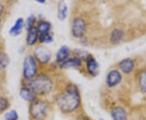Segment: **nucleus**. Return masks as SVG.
Returning a JSON list of instances; mask_svg holds the SVG:
<instances>
[{
	"instance_id": "obj_16",
	"label": "nucleus",
	"mask_w": 146,
	"mask_h": 120,
	"mask_svg": "<svg viewBox=\"0 0 146 120\" xmlns=\"http://www.w3.org/2000/svg\"><path fill=\"white\" fill-rule=\"evenodd\" d=\"M21 97L25 101H32L34 100V97H35V94L33 93L30 89H28V88H23V89H21Z\"/></svg>"
},
{
	"instance_id": "obj_8",
	"label": "nucleus",
	"mask_w": 146,
	"mask_h": 120,
	"mask_svg": "<svg viewBox=\"0 0 146 120\" xmlns=\"http://www.w3.org/2000/svg\"><path fill=\"white\" fill-rule=\"evenodd\" d=\"M38 31L36 27H33L30 29L28 30L26 42L29 46H33L38 39Z\"/></svg>"
},
{
	"instance_id": "obj_5",
	"label": "nucleus",
	"mask_w": 146,
	"mask_h": 120,
	"mask_svg": "<svg viewBox=\"0 0 146 120\" xmlns=\"http://www.w3.org/2000/svg\"><path fill=\"white\" fill-rule=\"evenodd\" d=\"M86 23L81 18H76L72 25V32L76 37H81L85 33Z\"/></svg>"
},
{
	"instance_id": "obj_1",
	"label": "nucleus",
	"mask_w": 146,
	"mask_h": 120,
	"mask_svg": "<svg viewBox=\"0 0 146 120\" xmlns=\"http://www.w3.org/2000/svg\"><path fill=\"white\" fill-rule=\"evenodd\" d=\"M58 105L64 113L72 112L80 105V96L75 89H68L63 93L58 100Z\"/></svg>"
},
{
	"instance_id": "obj_18",
	"label": "nucleus",
	"mask_w": 146,
	"mask_h": 120,
	"mask_svg": "<svg viewBox=\"0 0 146 120\" xmlns=\"http://www.w3.org/2000/svg\"><path fill=\"white\" fill-rule=\"evenodd\" d=\"M36 29L38 31V33H40V34L50 32V24L46 22V21H42L38 24V25L36 27Z\"/></svg>"
},
{
	"instance_id": "obj_24",
	"label": "nucleus",
	"mask_w": 146,
	"mask_h": 120,
	"mask_svg": "<svg viewBox=\"0 0 146 120\" xmlns=\"http://www.w3.org/2000/svg\"><path fill=\"white\" fill-rule=\"evenodd\" d=\"M35 21H36V19H35V17H34L33 16H29V17L27 19L25 26H26V29H28V30H29V29H30L31 28L33 27V24L35 23Z\"/></svg>"
},
{
	"instance_id": "obj_15",
	"label": "nucleus",
	"mask_w": 146,
	"mask_h": 120,
	"mask_svg": "<svg viewBox=\"0 0 146 120\" xmlns=\"http://www.w3.org/2000/svg\"><path fill=\"white\" fill-rule=\"evenodd\" d=\"M68 16V7L64 2H59L58 6V17L60 21H63Z\"/></svg>"
},
{
	"instance_id": "obj_25",
	"label": "nucleus",
	"mask_w": 146,
	"mask_h": 120,
	"mask_svg": "<svg viewBox=\"0 0 146 120\" xmlns=\"http://www.w3.org/2000/svg\"><path fill=\"white\" fill-rule=\"evenodd\" d=\"M3 9H4L3 6L2 5V4H0V16H1V15H2V13L3 12Z\"/></svg>"
},
{
	"instance_id": "obj_7",
	"label": "nucleus",
	"mask_w": 146,
	"mask_h": 120,
	"mask_svg": "<svg viewBox=\"0 0 146 120\" xmlns=\"http://www.w3.org/2000/svg\"><path fill=\"white\" fill-rule=\"evenodd\" d=\"M35 55L37 60H39L41 63H47L50 58V52L45 47H38L35 51Z\"/></svg>"
},
{
	"instance_id": "obj_9",
	"label": "nucleus",
	"mask_w": 146,
	"mask_h": 120,
	"mask_svg": "<svg viewBox=\"0 0 146 120\" xmlns=\"http://www.w3.org/2000/svg\"><path fill=\"white\" fill-rule=\"evenodd\" d=\"M70 53H71L70 49L68 46H62L57 52V54H56V61L58 62V63H63V62H64L65 60L68 59Z\"/></svg>"
},
{
	"instance_id": "obj_3",
	"label": "nucleus",
	"mask_w": 146,
	"mask_h": 120,
	"mask_svg": "<svg viewBox=\"0 0 146 120\" xmlns=\"http://www.w3.org/2000/svg\"><path fill=\"white\" fill-rule=\"evenodd\" d=\"M36 73V61L33 56L28 55L25 57L23 63V75L27 80H33Z\"/></svg>"
},
{
	"instance_id": "obj_26",
	"label": "nucleus",
	"mask_w": 146,
	"mask_h": 120,
	"mask_svg": "<svg viewBox=\"0 0 146 120\" xmlns=\"http://www.w3.org/2000/svg\"><path fill=\"white\" fill-rule=\"evenodd\" d=\"M0 22H1V21H0Z\"/></svg>"
},
{
	"instance_id": "obj_19",
	"label": "nucleus",
	"mask_w": 146,
	"mask_h": 120,
	"mask_svg": "<svg viewBox=\"0 0 146 120\" xmlns=\"http://www.w3.org/2000/svg\"><path fill=\"white\" fill-rule=\"evenodd\" d=\"M9 63V58L5 53L0 52V68H6Z\"/></svg>"
},
{
	"instance_id": "obj_22",
	"label": "nucleus",
	"mask_w": 146,
	"mask_h": 120,
	"mask_svg": "<svg viewBox=\"0 0 146 120\" xmlns=\"http://www.w3.org/2000/svg\"><path fill=\"white\" fill-rule=\"evenodd\" d=\"M6 120H17L18 119V114L16 110H11L7 112L5 115Z\"/></svg>"
},
{
	"instance_id": "obj_2",
	"label": "nucleus",
	"mask_w": 146,
	"mask_h": 120,
	"mask_svg": "<svg viewBox=\"0 0 146 120\" xmlns=\"http://www.w3.org/2000/svg\"><path fill=\"white\" fill-rule=\"evenodd\" d=\"M29 89L35 94L43 95L49 93L52 88L51 80L46 76H39L36 78L33 79L29 84Z\"/></svg>"
},
{
	"instance_id": "obj_4",
	"label": "nucleus",
	"mask_w": 146,
	"mask_h": 120,
	"mask_svg": "<svg viewBox=\"0 0 146 120\" xmlns=\"http://www.w3.org/2000/svg\"><path fill=\"white\" fill-rule=\"evenodd\" d=\"M30 113L33 119L36 120L43 119L47 113V105L42 101L33 102L30 107Z\"/></svg>"
},
{
	"instance_id": "obj_10",
	"label": "nucleus",
	"mask_w": 146,
	"mask_h": 120,
	"mask_svg": "<svg viewBox=\"0 0 146 120\" xmlns=\"http://www.w3.org/2000/svg\"><path fill=\"white\" fill-rule=\"evenodd\" d=\"M81 66V60L79 58H68L61 64L62 68H79Z\"/></svg>"
},
{
	"instance_id": "obj_23",
	"label": "nucleus",
	"mask_w": 146,
	"mask_h": 120,
	"mask_svg": "<svg viewBox=\"0 0 146 120\" xmlns=\"http://www.w3.org/2000/svg\"><path fill=\"white\" fill-rule=\"evenodd\" d=\"M8 101L3 97H0V112L7 109L8 107Z\"/></svg>"
},
{
	"instance_id": "obj_20",
	"label": "nucleus",
	"mask_w": 146,
	"mask_h": 120,
	"mask_svg": "<svg viewBox=\"0 0 146 120\" xmlns=\"http://www.w3.org/2000/svg\"><path fill=\"white\" fill-rule=\"evenodd\" d=\"M140 87L142 92L146 93V71L143 72L140 76Z\"/></svg>"
},
{
	"instance_id": "obj_21",
	"label": "nucleus",
	"mask_w": 146,
	"mask_h": 120,
	"mask_svg": "<svg viewBox=\"0 0 146 120\" xmlns=\"http://www.w3.org/2000/svg\"><path fill=\"white\" fill-rule=\"evenodd\" d=\"M39 40L40 42L42 43H50L53 41L52 36L50 34V32H47V33H42L39 35Z\"/></svg>"
},
{
	"instance_id": "obj_6",
	"label": "nucleus",
	"mask_w": 146,
	"mask_h": 120,
	"mask_svg": "<svg viewBox=\"0 0 146 120\" xmlns=\"http://www.w3.org/2000/svg\"><path fill=\"white\" fill-rule=\"evenodd\" d=\"M122 80V76L119 71L112 70L110 71L106 77V84L109 87H115L120 83Z\"/></svg>"
},
{
	"instance_id": "obj_11",
	"label": "nucleus",
	"mask_w": 146,
	"mask_h": 120,
	"mask_svg": "<svg viewBox=\"0 0 146 120\" xmlns=\"http://www.w3.org/2000/svg\"><path fill=\"white\" fill-rule=\"evenodd\" d=\"M87 69L92 76H97L99 71V65L94 58H88L87 61Z\"/></svg>"
},
{
	"instance_id": "obj_17",
	"label": "nucleus",
	"mask_w": 146,
	"mask_h": 120,
	"mask_svg": "<svg viewBox=\"0 0 146 120\" xmlns=\"http://www.w3.org/2000/svg\"><path fill=\"white\" fill-rule=\"evenodd\" d=\"M123 37V32L121 31L120 29H115L114 31L111 32L110 35V42L114 44H116L119 42L122 38Z\"/></svg>"
},
{
	"instance_id": "obj_12",
	"label": "nucleus",
	"mask_w": 146,
	"mask_h": 120,
	"mask_svg": "<svg viewBox=\"0 0 146 120\" xmlns=\"http://www.w3.org/2000/svg\"><path fill=\"white\" fill-rule=\"evenodd\" d=\"M120 70L124 73H129L134 68V62L130 58H126L119 63Z\"/></svg>"
},
{
	"instance_id": "obj_13",
	"label": "nucleus",
	"mask_w": 146,
	"mask_h": 120,
	"mask_svg": "<svg viewBox=\"0 0 146 120\" xmlns=\"http://www.w3.org/2000/svg\"><path fill=\"white\" fill-rule=\"evenodd\" d=\"M114 120H127V113L122 107H115L111 111Z\"/></svg>"
},
{
	"instance_id": "obj_14",
	"label": "nucleus",
	"mask_w": 146,
	"mask_h": 120,
	"mask_svg": "<svg viewBox=\"0 0 146 120\" xmlns=\"http://www.w3.org/2000/svg\"><path fill=\"white\" fill-rule=\"evenodd\" d=\"M24 26V20L22 18L17 19L15 25L11 28L10 34L12 36H17L22 32V29Z\"/></svg>"
}]
</instances>
